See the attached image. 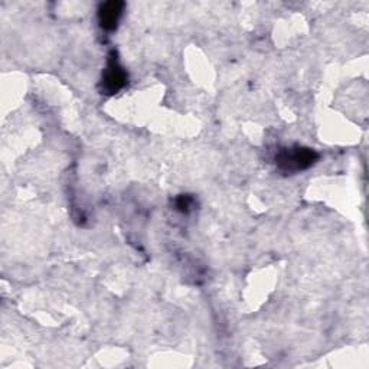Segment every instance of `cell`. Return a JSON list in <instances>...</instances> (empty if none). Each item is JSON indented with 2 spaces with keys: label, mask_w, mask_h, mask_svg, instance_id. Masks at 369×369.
Instances as JSON below:
<instances>
[{
  "label": "cell",
  "mask_w": 369,
  "mask_h": 369,
  "mask_svg": "<svg viewBox=\"0 0 369 369\" xmlns=\"http://www.w3.org/2000/svg\"><path fill=\"white\" fill-rule=\"evenodd\" d=\"M190 203H192V199L189 197H182L178 199V206L182 211H186L190 206Z\"/></svg>",
  "instance_id": "obj_4"
},
{
  "label": "cell",
  "mask_w": 369,
  "mask_h": 369,
  "mask_svg": "<svg viewBox=\"0 0 369 369\" xmlns=\"http://www.w3.org/2000/svg\"><path fill=\"white\" fill-rule=\"evenodd\" d=\"M126 82H127L126 71L120 67L119 63H117L115 58H111L104 76H102V87H104V91L107 94H115L117 91L122 90Z\"/></svg>",
  "instance_id": "obj_2"
},
{
  "label": "cell",
  "mask_w": 369,
  "mask_h": 369,
  "mask_svg": "<svg viewBox=\"0 0 369 369\" xmlns=\"http://www.w3.org/2000/svg\"><path fill=\"white\" fill-rule=\"evenodd\" d=\"M124 3L123 2H107L102 3L98 9V21L101 27L107 29V31H111L117 26L120 21V16L123 13Z\"/></svg>",
  "instance_id": "obj_3"
},
{
  "label": "cell",
  "mask_w": 369,
  "mask_h": 369,
  "mask_svg": "<svg viewBox=\"0 0 369 369\" xmlns=\"http://www.w3.org/2000/svg\"><path fill=\"white\" fill-rule=\"evenodd\" d=\"M277 165L284 172H299L312 166L317 160V153L304 149V147H296V149H284L277 156Z\"/></svg>",
  "instance_id": "obj_1"
}]
</instances>
